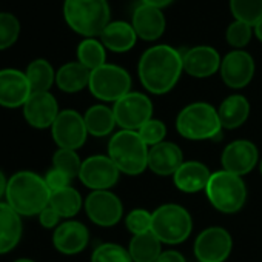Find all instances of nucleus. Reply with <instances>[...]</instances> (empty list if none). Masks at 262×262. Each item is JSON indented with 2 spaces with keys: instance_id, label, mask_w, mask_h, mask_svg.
<instances>
[{
  "instance_id": "29",
  "label": "nucleus",
  "mask_w": 262,
  "mask_h": 262,
  "mask_svg": "<svg viewBox=\"0 0 262 262\" xmlns=\"http://www.w3.org/2000/svg\"><path fill=\"white\" fill-rule=\"evenodd\" d=\"M27 79L30 82L31 93H45L51 88L53 82L56 80V76L53 67L47 60L37 59L28 65Z\"/></svg>"
},
{
  "instance_id": "4",
  "label": "nucleus",
  "mask_w": 262,
  "mask_h": 262,
  "mask_svg": "<svg viewBox=\"0 0 262 262\" xmlns=\"http://www.w3.org/2000/svg\"><path fill=\"white\" fill-rule=\"evenodd\" d=\"M63 16L76 33L91 39L110 24V5L106 0H65Z\"/></svg>"
},
{
  "instance_id": "3",
  "label": "nucleus",
  "mask_w": 262,
  "mask_h": 262,
  "mask_svg": "<svg viewBox=\"0 0 262 262\" xmlns=\"http://www.w3.org/2000/svg\"><path fill=\"white\" fill-rule=\"evenodd\" d=\"M108 158L116 164L119 171L138 176L148 167V148L138 131L122 129L108 144Z\"/></svg>"
},
{
  "instance_id": "44",
  "label": "nucleus",
  "mask_w": 262,
  "mask_h": 262,
  "mask_svg": "<svg viewBox=\"0 0 262 262\" xmlns=\"http://www.w3.org/2000/svg\"><path fill=\"white\" fill-rule=\"evenodd\" d=\"M253 33H254V36L257 37V40H260L262 42V19L253 27Z\"/></svg>"
},
{
  "instance_id": "42",
  "label": "nucleus",
  "mask_w": 262,
  "mask_h": 262,
  "mask_svg": "<svg viewBox=\"0 0 262 262\" xmlns=\"http://www.w3.org/2000/svg\"><path fill=\"white\" fill-rule=\"evenodd\" d=\"M173 2H174V0H142V4L150 5V7H156V8H159V10L168 7V5L173 4Z\"/></svg>"
},
{
  "instance_id": "5",
  "label": "nucleus",
  "mask_w": 262,
  "mask_h": 262,
  "mask_svg": "<svg viewBox=\"0 0 262 262\" xmlns=\"http://www.w3.org/2000/svg\"><path fill=\"white\" fill-rule=\"evenodd\" d=\"M176 128L179 135L190 141H207L219 136L222 125L210 103L194 102L187 105L178 116Z\"/></svg>"
},
{
  "instance_id": "30",
  "label": "nucleus",
  "mask_w": 262,
  "mask_h": 262,
  "mask_svg": "<svg viewBox=\"0 0 262 262\" xmlns=\"http://www.w3.org/2000/svg\"><path fill=\"white\" fill-rule=\"evenodd\" d=\"M50 207L57 211L60 217H71L79 213L82 207V198L77 190L73 187H67L63 190L51 193Z\"/></svg>"
},
{
  "instance_id": "40",
  "label": "nucleus",
  "mask_w": 262,
  "mask_h": 262,
  "mask_svg": "<svg viewBox=\"0 0 262 262\" xmlns=\"http://www.w3.org/2000/svg\"><path fill=\"white\" fill-rule=\"evenodd\" d=\"M39 219H40V224H42L45 228H53V227H56V225L59 224L60 216L57 214L56 210H53V208L48 205V207L39 214Z\"/></svg>"
},
{
  "instance_id": "17",
  "label": "nucleus",
  "mask_w": 262,
  "mask_h": 262,
  "mask_svg": "<svg viewBox=\"0 0 262 262\" xmlns=\"http://www.w3.org/2000/svg\"><path fill=\"white\" fill-rule=\"evenodd\" d=\"M31 96V86L27 74L17 70L0 71V105L7 108H17L25 105Z\"/></svg>"
},
{
  "instance_id": "8",
  "label": "nucleus",
  "mask_w": 262,
  "mask_h": 262,
  "mask_svg": "<svg viewBox=\"0 0 262 262\" xmlns=\"http://www.w3.org/2000/svg\"><path fill=\"white\" fill-rule=\"evenodd\" d=\"M88 86L94 97L106 102H117L129 93L131 77L123 68L105 63L91 71Z\"/></svg>"
},
{
  "instance_id": "10",
  "label": "nucleus",
  "mask_w": 262,
  "mask_h": 262,
  "mask_svg": "<svg viewBox=\"0 0 262 262\" xmlns=\"http://www.w3.org/2000/svg\"><path fill=\"white\" fill-rule=\"evenodd\" d=\"M54 142L63 150H77L86 141V126L83 117L74 110L60 111L53 126Z\"/></svg>"
},
{
  "instance_id": "24",
  "label": "nucleus",
  "mask_w": 262,
  "mask_h": 262,
  "mask_svg": "<svg viewBox=\"0 0 262 262\" xmlns=\"http://www.w3.org/2000/svg\"><path fill=\"white\" fill-rule=\"evenodd\" d=\"M20 236V216L8 204H0V254L11 251L19 244Z\"/></svg>"
},
{
  "instance_id": "1",
  "label": "nucleus",
  "mask_w": 262,
  "mask_h": 262,
  "mask_svg": "<svg viewBox=\"0 0 262 262\" xmlns=\"http://www.w3.org/2000/svg\"><path fill=\"white\" fill-rule=\"evenodd\" d=\"M139 79L153 94H165L174 88L182 71V54L170 45L148 48L139 60Z\"/></svg>"
},
{
  "instance_id": "26",
  "label": "nucleus",
  "mask_w": 262,
  "mask_h": 262,
  "mask_svg": "<svg viewBox=\"0 0 262 262\" xmlns=\"http://www.w3.org/2000/svg\"><path fill=\"white\" fill-rule=\"evenodd\" d=\"M159 237L150 230L142 234H135L129 242L128 253L133 262H156L162 254Z\"/></svg>"
},
{
  "instance_id": "41",
  "label": "nucleus",
  "mask_w": 262,
  "mask_h": 262,
  "mask_svg": "<svg viewBox=\"0 0 262 262\" xmlns=\"http://www.w3.org/2000/svg\"><path fill=\"white\" fill-rule=\"evenodd\" d=\"M156 262H185V257L174 250H168V251H162V254L158 257Z\"/></svg>"
},
{
  "instance_id": "27",
  "label": "nucleus",
  "mask_w": 262,
  "mask_h": 262,
  "mask_svg": "<svg viewBox=\"0 0 262 262\" xmlns=\"http://www.w3.org/2000/svg\"><path fill=\"white\" fill-rule=\"evenodd\" d=\"M90 77L91 71L86 67H83L80 62H71L57 71L56 82L57 86L65 93H77L90 85Z\"/></svg>"
},
{
  "instance_id": "21",
  "label": "nucleus",
  "mask_w": 262,
  "mask_h": 262,
  "mask_svg": "<svg viewBox=\"0 0 262 262\" xmlns=\"http://www.w3.org/2000/svg\"><path fill=\"white\" fill-rule=\"evenodd\" d=\"M88 239H90L88 228L76 221H68L60 224L53 234L54 247L63 254L80 253L86 247Z\"/></svg>"
},
{
  "instance_id": "2",
  "label": "nucleus",
  "mask_w": 262,
  "mask_h": 262,
  "mask_svg": "<svg viewBox=\"0 0 262 262\" xmlns=\"http://www.w3.org/2000/svg\"><path fill=\"white\" fill-rule=\"evenodd\" d=\"M7 204L19 216L40 214L48 205L51 191L43 178L33 171H20L11 176L7 185Z\"/></svg>"
},
{
  "instance_id": "32",
  "label": "nucleus",
  "mask_w": 262,
  "mask_h": 262,
  "mask_svg": "<svg viewBox=\"0 0 262 262\" xmlns=\"http://www.w3.org/2000/svg\"><path fill=\"white\" fill-rule=\"evenodd\" d=\"M230 10L236 20L254 27L262 19V0H230Z\"/></svg>"
},
{
  "instance_id": "34",
  "label": "nucleus",
  "mask_w": 262,
  "mask_h": 262,
  "mask_svg": "<svg viewBox=\"0 0 262 262\" xmlns=\"http://www.w3.org/2000/svg\"><path fill=\"white\" fill-rule=\"evenodd\" d=\"M91 262H133V259L128 250L117 244H102L94 250Z\"/></svg>"
},
{
  "instance_id": "22",
  "label": "nucleus",
  "mask_w": 262,
  "mask_h": 262,
  "mask_svg": "<svg viewBox=\"0 0 262 262\" xmlns=\"http://www.w3.org/2000/svg\"><path fill=\"white\" fill-rule=\"evenodd\" d=\"M173 176H174V184L181 191L198 193L207 188L211 173L202 162L188 161V162H184Z\"/></svg>"
},
{
  "instance_id": "46",
  "label": "nucleus",
  "mask_w": 262,
  "mask_h": 262,
  "mask_svg": "<svg viewBox=\"0 0 262 262\" xmlns=\"http://www.w3.org/2000/svg\"><path fill=\"white\" fill-rule=\"evenodd\" d=\"M259 168H260V174H262V161H260V167Z\"/></svg>"
},
{
  "instance_id": "35",
  "label": "nucleus",
  "mask_w": 262,
  "mask_h": 262,
  "mask_svg": "<svg viewBox=\"0 0 262 262\" xmlns=\"http://www.w3.org/2000/svg\"><path fill=\"white\" fill-rule=\"evenodd\" d=\"M253 34L254 33H253L251 25L241 22V20H234L233 24L228 25L227 33H225V39H227L228 45L233 47L234 50H242L244 47L248 45Z\"/></svg>"
},
{
  "instance_id": "31",
  "label": "nucleus",
  "mask_w": 262,
  "mask_h": 262,
  "mask_svg": "<svg viewBox=\"0 0 262 262\" xmlns=\"http://www.w3.org/2000/svg\"><path fill=\"white\" fill-rule=\"evenodd\" d=\"M77 57L83 67H86L90 71H94L99 67L105 65V47L102 42L93 37L85 39L77 48Z\"/></svg>"
},
{
  "instance_id": "37",
  "label": "nucleus",
  "mask_w": 262,
  "mask_h": 262,
  "mask_svg": "<svg viewBox=\"0 0 262 262\" xmlns=\"http://www.w3.org/2000/svg\"><path fill=\"white\" fill-rule=\"evenodd\" d=\"M138 133L141 136V139L148 145L155 147L161 142H164V138L167 135V126L164 122L161 120H156V119H150L145 125H142Z\"/></svg>"
},
{
  "instance_id": "14",
  "label": "nucleus",
  "mask_w": 262,
  "mask_h": 262,
  "mask_svg": "<svg viewBox=\"0 0 262 262\" xmlns=\"http://www.w3.org/2000/svg\"><path fill=\"white\" fill-rule=\"evenodd\" d=\"M219 71L227 86L239 90L251 82L254 76V60L247 51L234 50L222 59Z\"/></svg>"
},
{
  "instance_id": "36",
  "label": "nucleus",
  "mask_w": 262,
  "mask_h": 262,
  "mask_svg": "<svg viewBox=\"0 0 262 262\" xmlns=\"http://www.w3.org/2000/svg\"><path fill=\"white\" fill-rule=\"evenodd\" d=\"M20 33L19 20L8 13H0V50L11 47Z\"/></svg>"
},
{
  "instance_id": "13",
  "label": "nucleus",
  "mask_w": 262,
  "mask_h": 262,
  "mask_svg": "<svg viewBox=\"0 0 262 262\" xmlns=\"http://www.w3.org/2000/svg\"><path fill=\"white\" fill-rule=\"evenodd\" d=\"M88 217L100 227H113L122 219V202L108 190L93 191L85 201Z\"/></svg>"
},
{
  "instance_id": "33",
  "label": "nucleus",
  "mask_w": 262,
  "mask_h": 262,
  "mask_svg": "<svg viewBox=\"0 0 262 262\" xmlns=\"http://www.w3.org/2000/svg\"><path fill=\"white\" fill-rule=\"evenodd\" d=\"M53 168L65 173L70 179H74L80 173L82 162H80V159H79V156L76 155L74 150L60 148L53 156Z\"/></svg>"
},
{
  "instance_id": "18",
  "label": "nucleus",
  "mask_w": 262,
  "mask_h": 262,
  "mask_svg": "<svg viewBox=\"0 0 262 262\" xmlns=\"http://www.w3.org/2000/svg\"><path fill=\"white\" fill-rule=\"evenodd\" d=\"M184 71H187L191 77L205 79L213 76L221 68V56L219 53L207 45H199L190 48L184 56Z\"/></svg>"
},
{
  "instance_id": "6",
  "label": "nucleus",
  "mask_w": 262,
  "mask_h": 262,
  "mask_svg": "<svg viewBox=\"0 0 262 262\" xmlns=\"http://www.w3.org/2000/svg\"><path fill=\"white\" fill-rule=\"evenodd\" d=\"M205 191L211 205L228 214L239 211L247 199V188L242 178L225 170L211 173Z\"/></svg>"
},
{
  "instance_id": "28",
  "label": "nucleus",
  "mask_w": 262,
  "mask_h": 262,
  "mask_svg": "<svg viewBox=\"0 0 262 262\" xmlns=\"http://www.w3.org/2000/svg\"><path fill=\"white\" fill-rule=\"evenodd\" d=\"M83 120H85L86 131L96 138H103V136L110 135L114 128V125H117L113 110H110L105 105L91 106L85 113Z\"/></svg>"
},
{
  "instance_id": "16",
  "label": "nucleus",
  "mask_w": 262,
  "mask_h": 262,
  "mask_svg": "<svg viewBox=\"0 0 262 262\" xmlns=\"http://www.w3.org/2000/svg\"><path fill=\"white\" fill-rule=\"evenodd\" d=\"M24 114L27 122L34 128H48L53 126L54 120L59 116V106L53 94L45 93H31L28 100L24 105Z\"/></svg>"
},
{
  "instance_id": "7",
  "label": "nucleus",
  "mask_w": 262,
  "mask_h": 262,
  "mask_svg": "<svg viewBox=\"0 0 262 262\" xmlns=\"http://www.w3.org/2000/svg\"><path fill=\"white\" fill-rule=\"evenodd\" d=\"M151 214V231L159 237L162 244H181L190 236L193 230L191 216L181 205L165 204L156 208Z\"/></svg>"
},
{
  "instance_id": "11",
  "label": "nucleus",
  "mask_w": 262,
  "mask_h": 262,
  "mask_svg": "<svg viewBox=\"0 0 262 262\" xmlns=\"http://www.w3.org/2000/svg\"><path fill=\"white\" fill-rule=\"evenodd\" d=\"M119 173V168L108 156H91L82 162L79 178L88 188L102 191L117 182Z\"/></svg>"
},
{
  "instance_id": "9",
  "label": "nucleus",
  "mask_w": 262,
  "mask_h": 262,
  "mask_svg": "<svg viewBox=\"0 0 262 262\" xmlns=\"http://www.w3.org/2000/svg\"><path fill=\"white\" fill-rule=\"evenodd\" d=\"M113 113L119 126L129 131H138L151 119L153 103L142 93H128L114 102Z\"/></svg>"
},
{
  "instance_id": "15",
  "label": "nucleus",
  "mask_w": 262,
  "mask_h": 262,
  "mask_svg": "<svg viewBox=\"0 0 262 262\" xmlns=\"http://www.w3.org/2000/svg\"><path fill=\"white\" fill-rule=\"evenodd\" d=\"M257 148L250 141H234L225 147L221 162L225 171L237 176L250 173L257 164Z\"/></svg>"
},
{
  "instance_id": "38",
  "label": "nucleus",
  "mask_w": 262,
  "mask_h": 262,
  "mask_svg": "<svg viewBox=\"0 0 262 262\" xmlns=\"http://www.w3.org/2000/svg\"><path fill=\"white\" fill-rule=\"evenodd\" d=\"M151 221H153V214L144 208H136L133 211H129L125 217L126 228L133 234H142V233L150 231Z\"/></svg>"
},
{
  "instance_id": "12",
  "label": "nucleus",
  "mask_w": 262,
  "mask_h": 262,
  "mask_svg": "<svg viewBox=\"0 0 262 262\" xmlns=\"http://www.w3.org/2000/svg\"><path fill=\"white\" fill-rule=\"evenodd\" d=\"M231 251V236L221 227L204 230L194 241V254L199 262H224Z\"/></svg>"
},
{
  "instance_id": "23",
  "label": "nucleus",
  "mask_w": 262,
  "mask_h": 262,
  "mask_svg": "<svg viewBox=\"0 0 262 262\" xmlns=\"http://www.w3.org/2000/svg\"><path fill=\"white\" fill-rule=\"evenodd\" d=\"M100 40L105 48L114 53H125L136 45L138 34L131 24L114 20L105 27V30L100 34Z\"/></svg>"
},
{
  "instance_id": "43",
  "label": "nucleus",
  "mask_w": 262,
  "mask_h": 262,
  "mask_svg": "<svg viewBox=\"0 0 262 262\" xmlns=\"http://www.w3.org/2000/svg\"><path fill=\"white\" fill-rule=\"evenodd\" d=\"M7 185H8V182L5 179V174L0 171V198H2L7 193Z\"/></svg>"
},
{
  "instance_id": "39",
  "label": "nucleus",
  "mask_w": 262,
  "mask_h": 262,
  "mask_svg": "<svg viewBox=\"0 0 262 262\" xmlns=\"http://www.w3.org/2000/svg\"><path fill=\"white\" fill-rule=\"evenodd\" d=\"M43 179H45V182H47V185H48L51 193L70 187V182H71V179L65 173H62V171H59L56 168H51Z\"/></svg>"
},
{
  "instance_id": "20",
  "label": "nucleus",
  "mask_w": 262,
  "mask_h": 262,
  "mask_svg": "<svg viewBox=\"0 0 262 262\" xmlns=\"http://www.w3.org/2000/svg\"><path fill=\"white\" fill-rule=\"evenodd\" d=\"M182 164V151L173 142H161L148 150V168L158 176L174 174Z\"/></svg>"
},
{
  "instance_id": "19",
  "label": "nucleus",
  "mask_w": 262,
  "mask_h": 262,
  "mask_svg": "<svg viewBox=\"0 0 262 262\" xmlns=\"http://www.w3.org/2000/svg\"><path fill=\"white\" fill-rule=\"evenodd\" d=\"M131 25H133L138 37L147 42H153L164 34L167 22L162 10L142 4L135 10Z\"/></svg>"
},
{
  "instance_id": "25",
  "label": "nucleus",
  "mask_w": 262,
  "mask_h": 262,
  "mask_svg": "<svg viewBox=\"0 0 262 262\" xmlns=\"http://www.w3.org/2000/svg\"><path fill=\"white\" fill-rule=\"evenodd\" d=\"M248 114H250V103L241 94L228 96L217 110L221 125L222 128L227 129H234L241 126L248 119Z\"/></svg>"
},
{
  "instance_id": "45",
  "label": "nucleus",
  "mask_w": 262,
  "mask_h": 262,
  "mask_svg": "<svg viewBox=\"0 0 262 262\" xmlns=\"http://www.w3.org/2000/svg\"><path fill=\"white\" fill-rule=\"evenodd\" d=\"M16 262H34V260H31V259H19Z\"/></svg>"
}]
</instances>
